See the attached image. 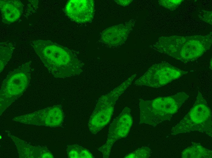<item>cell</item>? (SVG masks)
<instances>
[{
    "label": "cell",
    "mask_w": 212,
    "mask_h": 158,
    "mask_svg": "<svg viewBox=\"0 0 212 158\" xmlns=\"http://www.w3.org/2000/svg\"><path fill=\"white\" fill-rule=\"evenodd\" d=\"M192 145L186 148L182 152V158H211V150L206 149L200 143L192 142Z\"/></svg>",
    "instance_id": "5bb4252c"
},
{
    "label": "cell",
    "mask_w": 212,
    "mask_h": 158,
    "mask_svg": "<svg viewBox=\"0 0 212 158\" xmlns=\"http://www.w3.org/2000/svg\"><path fill=\"white\" fill-rule=\"evenodd\" d=\"M131 111L129 108L125 107L111 124L106 142L98 149L104 158H109L112 147L117 140L128 135L133 123Z\"/></svg>",
    "instance_id": "ba28073f"
},
{
    "label": "cell",
    "mask_w": 212,
    "mask_h": 158,
    "mask_svg": "<svg viewBox=\"0 0 212 158\" xmlns=\"http://www.w3.org/2000/svg\"><path fill=\"white\" fill-rule=\"evenodd\" d=\"M8 136L16 146L19 158H54L52 153L45 148L33 146L12 135H8Z\"/></svg>",
    "instance_id": "7c38bea8"
},
{
    "label": "cell",
    "mask_w": 212,
    "mask_h": 158,
    "mask_svg": "<svg viewBox=\"0 0 212 158\" xmlns=\"http://www.w3.org/2000/svg\"><path fill=\"white\" fill-rule=\"evenodd\" d=\"M132 25V22H129L108 28L102 33V41L111 46L121 45L127 39Z\"/></svg>",
    "instance_id": "8fae6325"
},
{
    "label": "cell",
    "mask_w": 212,
    "mask_h": 158,
    "mask_svg": "<svg viewBox=\"0 0 212 158\" xmlns=\"http://www.w3.org/2000/svg\"><path fill=\"white\" fill-rule=\"evenodd\" d=\"M209 68L210 69L212 70V58L210 60V66Z\"/></svg>",
    "instance_id": "44dd1931"
},
{
    "label": "cell",
    "mask_w": 212,
    "mask_h": 158,
    "mask_svg": "<svg viewBox=\"0 0 212 158\" xmlns=\"http://www.w3.org/2000/svg\"><path fill=\"white\" fill-rule=\"evenodd\" d=\"M189 97L186 94L182 92L151 100L140 99V123L155 126L170 119Z\"/></svg>",
    "instance_id": "3957f363"
},
{
    "label": "cell",
    "mask_w": 212,
    "mask_h": 158,
    "mask_svg": "<svg viewBox=\"0 0 212 158\" xmlns=\"http://www.w3.org/2000/svg\"><path fill=\"white\" fill-rule=\"evenodd\" d=\"M66 151L68 158H94L89 150L77 144L69 145Z\"/></svg>",
    "instance_id": "9a60e30c"
},
{
    "label": "cell",
    "mask_w": 212,
    "mask_h": 158,
    "mask_svg": "<svg viewBox=\"0 0 212 158\" xmlns=\"http://www.w3.org/2000/svg\"><path fill=\"white\" fill-rule=\"evenodd\" d=\"M212 32L204 35L162 36L152 48L183 62L196 60L207 52L212 44Z\"/></svg>",
    "instance_id": "7a4b0ae2"
},
{
    "label": "cell",
    "mask_w": 212,
    "mask_h": 158,
    "mask_svg": "<svg viewBox=\"0 0 212 158\" xmlns=\"http://www.w3.org/2000/svg\"><path fill=\"white\" fill-rule=\"evenodd\" d=\"M14 48L13 45L10 43H0V73L10 59Z\"/></svg>",
    "instance_id": "2e32d148"
},
{
    "label": "cell",
    "mask_w": 212,
    "mask_h": 158,
    "mask_svg": "<svg viewBox=\"0 0 212 158\" xmlns=\"http://www.w3.org/2000/svg\"><path fill=\"white\" fill-rule=\"evenodd\" d=\"M32 43L44 66L55 77L64 78L81 72L80 63L68 48L49 40H35Z\"/></svg>",
    "instance_id": "6da1fadb"
},
{
    "label": "cell",
    "mask_w": 212,
    "mask_h": 158,
    "mask_svg": "<svg viewBox=\"0 0 212 158\" xmlns=\"http://www.w3.org/2000/svg\"><path fill=\"white\" fill-rule=\"evenodd\" d=\"M212 111L200 92L189 112L171 130L172 135L198 131L212 136Z\"/></svg>",
    "instance_id": "277c9868"
},
{
    "label": "cell",
    "mask_w": 212,
    "mask_h": 158,
    "mask_svg": "<svg viewBox=\"0 0 212 158\" xmlns=\"http://www.w3.org/2000/svg\"><path fill=\"white\" fill-rule=\"evenodd\" d=\"M65 12L72 20L80 23L91 22L94 12L92 0H71L66 5Z\"/></svg>",
    "instance_id": "30bf717a"
},
{
    "label": "cell",
    "mask_w": 212,
    "mask_h": 158,
    "mask_svg": "<svg viewBox=\"0 0 212 158\" xmlns=\"http://www.w3.org/2000/svg\"><path fill=\"white\" fill-rule=\"evenodd\" d=\"M212 11L202 10L198 14L200 19L212 25Z\"/></svg>",
    "instance_id": "d6986e66"
},
{
    "label": "cell",
    "mask_w": 212,
    "mask_h": 158,
    "mask_svg": "<svg viewBox=\"0 0 212 158\" xmlns=\"http://www.w3.org/2000/svg\"><path fill=\"white\" fill-rule=\"evenodd\" d=\"M136 75V74L132 75L110 92L99 98L88 123L89 130L92 134H96L109 123L116 101Z\"/></svg>",
    "instance_id": "5b68a950"
},
{
    "label": "cell",
    "mask_w": 212,
    "mask_h": 158,
    "mask_svg": "<svg viewBox=\"0 0 212 158\" xmlns=\"http://www.w3.org/2000/svg\"><path fill=\"white\" fill-rule=\"evenodd\" d=\"M115 2L118 4L123 6H126L129 5L132 1V0H115Z\"/></svg>",
    "instance_id": "ffe728a7"
},
{
    "label": "cell",
    "mask_w": 212,
    "mask_h": 158,
    "mask_svg": "<svg viewBox=\"0 0 212 158\" xmlns=\"http://www.w3.org/2000/svg\"><path fill=\"white\" fill-rule=\"evenodd\" d=\"M185 71L163 62L151 66L135 83L139 85H144L158 88L164 86L174 80L187 74Z\"/></svg>",
    "instance_id": "52a82bcc"
},
{
    "label": "cell",
    "mask_w": 212,
    "mask_h": 158,
    "mask_svg": "<svg viewBox=\"0 0 212 158\" xmlns=\"http://www.w3.org/2000/svg\"><path fill=\"white\" fill-rule=\"evenodd\" d=\"M2 20L9 24L17 21L22 15L23 5L19 0H0Z\"/></svg>",
    "instance_id": "4fadbf2b"
},
{
    "label": "cell",
    "mask_w": 212,
    "mask_h": 158,
    "mask_svg": "<svg viewBox=\"0 0 212 158\" xmlns=\"http://www.w3.org/2000/svg\"><path fill=\"white\" fill-rule=\"evenodd\" d=\"M31 72L30 63L27 62L10 72L3 81L0 90V115L26 90Z\"/></svg>",
    "instance_id": "8992f818"
},
{
    "label": "cell",
    "mask_w": 212,
    "mask_h": 158,
    "mask_svg": "<svg viewBox=\"0 0 212 158\" xmlns=\"http://www.w3.org/2000/svg\"><path fill=\"white\" fill-rule=\"evenodd\" d=\"M150 156V150L148 147L144 146L138 148L125 155V158H148Z\"/></svg>",
    "instance_id": "e0dca14e"
},
{
    "label": "cell",
    "mask_w": 212,
    "mask_h": 158,
    "mask_svg": "<svg viewBox=\"0 0 212 158\" xmlns=\"http://www.w3.org/2000/svg\"><path fill=\"white\" fill-rule=\"evenodd\" d=\"M63 119L62 107L58 105L15 117L12 120L29 125L56 127L61 125Z\"/></svg>",
    "instance_id": "9c48e42d"
},
{
    "label": "cell",
    "mask_w": 212,
    "mask_h": 158,
    "mask_svg": "<svg viewBox=\"0 0 212 158\" xmlns=\"http://www.w3.org/2000/svg\"><path fill=\"white\" fill-rule=\"evenodd\" d=\"M183 1L182 0H161L158 1L159 4L164 8L171 11L176 9Z\"/></svg>",
    "instance_id": "ac0fdd59"
}]
</instances>
